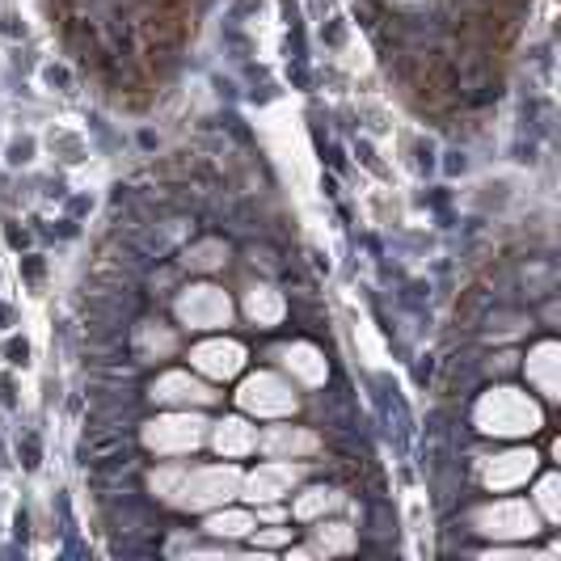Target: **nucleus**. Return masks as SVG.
<instances>
[{
    "label": "nucleus",
    "instance_id": "nucleus-1",
    "mask_svg": "<svg viewBox=\"0 0 561 561\" xmlns=\"http://www.w3.org/2000/svg\"><path fill=\"white\" fill-rule=\"evenodd\" d=\"M237 469H165L152 478V490H161L169 503H182V506H211V503H225L237 494Z\"/></svg>",
    "mask_w": 561,
    "mask_h": 561
},
{
    "label": "nucleus",
    "instance_id": "nucleus-2",
    "mask_svg": "<svg viewBox=\"0 0 561 561\" xmlns=\"http://www.w3.org/2000/svg\"><path fill=\"white\" fill-rule=\"evenodd\" d=\"M481 431H499V435H524V431H536V405H528L524 397H515L511 389H499L494 397H485L478 410Z\"/></svg>",
    "mask_w": 561,
    "mask_h": 561
},
{
    "label": "nucleus",
    "instance_id": "nucleus-3",
    "mask_svg": "<svg viewBox=\"0 0 561 561\" xmlns=\"http://www.w3.org/2000/svg\"><path fill=\"white\" fill-rule=\"evenodd\" d=\"M203 426L207 422L195 419V414H173V419H161L152 422L148 431H144V444L152 451H191L203 444Z\"/></svg>",
    "mask_w": 561,
    "mask_h": 561
},
{
    "label": "nucleus",
    "instance_id": "nucleus-4",
    "mask_svg": "<svg viewBox=\"0 0 561 561\" xmlns=\"http://www.w3.org/2000/svg\"><path fill=\"white\" fill-rule=\"evenodd\" d=\"M237 401H241L245 410H253V414H283V410H291V405H296V397L287 393V385H283V380H275L271 371H257V376H250V380L241 385Z\"/></svg>",
    "mask_w": 561,
    "mask_h": 561
},
{
    "label": "nucleus",
    "instance_id": "nucleus-5",
    "mask_svg": "<svg viewBox=\"0 0 561 561\" xmlns=\"http://www.w3.org/2000/svg\"><path fill=\"white\" fill-rule=\"evenodd\" d=\"M478 528L490 536H533L536 515L524 503H494L478 515Z\"/></svg>",
    "mask_w": 561,
    "mask_h": 561
},
{
    "label": "nucleus",
    "instance_id": "nucleus-6",
    "mask_svg": "<svg viewBox=\"0 0 561 561\" xmlns=\"http://www.w3.org/2000/svg\"><path fill=\"white\" fill-rule=\"evenodd\" d=\"M296 478H300V469H291V465H283V460L262 465V469L245 481V499H250V503H275V499H283V494L296 485Z\"/></svg>",
    "mask_w": 561,
    "mask_h": 561
},
{
    "label": "nucleus",
    "instance_id": "nucleus-7",
    "mask_svg": "<svg viewBox=\"0 0 561 561\" xmlns=\"http://www.w3.org/2000/svg\"><path fill=\"white\" fill-rule=\"evenodd\" d=\"M152 397H157V401H173V405H207L216 393H211L207 385L191 380L186 371H169V376H161V380H157Z\"/></svg>",
    "mask_w": 561,
    "mask_h": 561
},
{
    "label": "nucleus",
    "instance_id": "nucleus-8",
    "mask_svg": "<svg viewBox=\"0 0 561 561\" xmlns=\"http://www.w3.org/2000/svg\"><path fill=\"white\" fill-rule=\"evenodd\" d=\"M533 469H536L533 451H506V456H499L494 465H485V485L511 490V485H519V481L533 478Z\"/></svg>",
    "mask_w": 561,
    "mask_h": 561
},
{
    "label": "nucleus",
    "instance_id": "nucleus-9",
    "mask_svg": "<svg viewBox=\"0 0 561 561\" xmlns=\"http://www.w3.org/2000/svg\"><path fill=\"white\" fill-rule=\"evenodd\" d=\"M195 367H203L207 376H232V371H241V359H245V351L237 346V342H203L195 355Z\"/></svg>",
    "mask_w": 561,
    "mask_h": 561
},
{
    "label": "nucleus",
    "instance_id": "nucleus-10",
    "mask_svg": "<svg viewBox=\"0 0 561 561\" xmlns=\"http://www.w3.org/2000/svg\"><path fill=\"white\" fill-rule=\"evenodd\" d=\"M178 312H182L186 321H195V325H220V321H228V300L216 296L211 287H198L195 296H186V300L178 305Z\"/></svg>",
    "mask_w": 561,
    "mask_h": 561
},
{
    "label": "nucleus",
    "instance_id": "nucleus-11",
    "mask_svg": "<svg viewBox=\"0 0 561 561\" xmlns=\"http://www.w3.org/2000/svg\"><path fill=\"white\" fill-rule=\"evenodd\" d=\"M257 444H262V451H271L275 460H283V456H305V451H317V439H312L309 431H291V426H275V431H266Z\"/></svg>",
    "mask_w": 561,
    "mask_h": 561
},
{
    "label": "nucleus",
    "instance_id": "nucleus-12",
    "mask_svg": "<svg viewBox=\"0 0 561 561\" xmlns=\"http://www.w3.org/2000/svg\"><path fill=\"white\" fill-rule=\"evenodd\" d=\"M216 448H220V456H245L257 448V431L241 419H225L216 426Z\"/></svg>",
    "mask_w": 561,
    "mask_h": 561
},
{
    "label": "nucleus",
    "instance_id": "nucleus-13",
    "mask_svg": "<svg viewBox=\"0 0 561 561\" xmlns=\"http://www.w3.org/2000/svg\"><path fill=\"white\" fill-rule=\"evenodd\" d=\"M283 359H287V367H291L300 380H309V385H321V380H325V359L312 351L309 342L287 346V355H283Z\"/></svg>",
    "mask_w": 561,
    "mask_h": 561
},
{
    "label": "nucleus",
    "instance_id": "nucleus-14",
    "mask_svg": "<svg viewBox=\"0 0 561 561\" xmlns=\"http://www.w3.org/2000/svg\"><path fill=\"white\" fill-rule=\"evenodd\" d=\"M553 367H558V346H540V351H536V359L528 364L533 380L549 397H558V376H553Z\"/></svg>",
    "mask_w": 561,
    "mask_h": 561
},
{
    "label": "nucleus",
    "instance_id": "nucleus-15",
    "mask_svg": "<svg viewBox=\"0 0 561 561\" xmlns=\"http://www.w3.org/2000/svg\"><path fill=\"white\" fill-rule=\"evenodd\" d=\"M207 533L211 536H245V533H253V515H245V511H220V515L207 519Z\"/></svg>",
    "mask_w": 561,
    "mask_h": 561
},
{
    "label": "nucleus",
    "instance_id": "nucleus-16",
    "mask_svg": "<svg viewBox=\"0 0 561 561\" xmlns=\"http://www.w3.org/2000/svg\"><path fill=\"white\" fill-rule=\"evenodd\" d=\"M351 545H355V536H351V528H342V524L317 528V536H312V553H346Z\"/></svg>",
    "mask_w": 561,
    "mask_h": 561
},
{
    "label": "nucleus",
    "instance_id": "nucleus-17",
    "mask_svg": "<svg viewBox=\"0 0 561 561\" xmlns=\"http://www.w3.org/2000/svg\"><path fill=\"white\" fill-rule=\"evenodd\" d=\"M250 312L257 317V321H279V312H283V305H279V296L271 291V287H262V291H250Z\"/></svg>",
    "mask_w": 561,
    "mask_h": 561
},
{
    "label": "nucleus",
    "instance_id": "nucleus-18",
    "mask_svg": "<svg viewBox=\"0 0 561 561\" xmlns=\"http://www.w3.org/2000/svg\"><path fill=\"white\" fill-rule=\"evenodd\" d=\"M342 499H337L334 490H312V494H305L300 503H296V515L300 519H312V515H321V511H330V506H337Z\"/></svg>",
    "mask_w": 561,
    "mask_h": 561
},
{
    "label": "nucleus",
    "instance_id": "nucleus-19",
    "mask_svg": "<svg viewBox=\"0 0 561 561\" xmlns=\"http://www.w3.org/2000/svg\"><path fill=\"white\" fill-rule=\"evenodd\" d=\"M540 506H545V519L558 524L561 519V506H558V478H549L540 485Z\"/></svg>",
    "mask_w": 561,
    "mask_h": 561
},
{
    "label": "nucleus",
    "instance_id": "nucleus-20",
    "mask_svg": "<svg viewBox=\"0 0 561 561\" xmlns=\"http://www.w3.org/2000/svg\"><path fill=\"white\" fill-rule=\"evenodd\" d=\"M283 540H287V533H266V536H262V545H283Z\"/></svg>",
    "mask_w": 561,
    "mask_h": 561
}]
</instances>
